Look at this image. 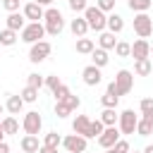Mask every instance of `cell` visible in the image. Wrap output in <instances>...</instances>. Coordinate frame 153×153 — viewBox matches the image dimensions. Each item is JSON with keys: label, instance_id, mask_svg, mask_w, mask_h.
Listing matches in <instances>:
<instances>
[{"label": "cell", "instance_id": "1", "mask_svg": "<svg viewBox=\"0 0 153 153\" xmlns=\"http://www.w3.org/2000/svg\"><path fill=\"white\" fill-rule=\"evenodd\" d=\"M43 26H45V33L50 36H60L62 29H65V17L57 7H48L43 12Z\"/></svg>", "mask_w": 153, "mask_h": 153}, {"label": "cell", "instance_id": "2", "mask_svg": "<svg viewBox=\"0 0 153 153\" xmlns=\"http://www.w3.org/2000/svg\"><path fill=\"white\" fill-rule=\"evenodd\" d=\"M81 17L86 19L88 31H98V33H100V31H105V19H108V14H105V12H100L98 7H86Z\"/></svg>", "mask_w": 153, "mask_h": 153}, {"label": "cell", "instance_id": "3", "mask_svg": "<svg viewBox=\"0 0 153 153\" xmlns=\"http://www.w3.org/2000/svg\"><path fill=\"white\" fill-rule=\"evenodd\" d=\"M19 33H22V41H24V43L33 45V43L43 41V36H45V26H43L41 22H26V26H24Z\"/></svg>", "mask_w": 153, "mask_h": 153}, {"label": "cell", "instance_id": "4", "mask_svg": "<svg viewBox=\"0 0 153 153\" xmlns=\"http://www.w3.org/2000/svg\"><path fill=\"white\" fill-rule=\"evenodd\" d=\"M41 127H43V117L36 112V110H29L22 120V129L24 134H31V136H38L41 134Z\"/></svg>", "mask_w": 153, "mask_h": 153}, {"label": "cell", "instance_id": "5", "mask_svg": "<svg viewBox=\"0 0 153 153\" xmlns=\"http://www.w3.org/2000/svg\"><path fill=\"white\" fill-rule=\"evenodd\" d=\"M136 122H139V115L129 108V110H122L120 112V120H117V129L120 134H134L136 131Z\"/></svg>", "mask_w": 153, "mask_h": 153}, {"label": "cell", "instance_id": "6", "mask_svg": "<svg viewBox=\"0 0 153 153\" xmlns=\"http://www.w3.org/2000/svg\"><path fill=\"white\" fill-rule=\"evenodd\" d=\"M134 33H136L139 38H148V36L153 33V19H151L146 12L134 14Z\"/></svg>", "mask_w": 153, "mask_h": 153}, {"label": "cell", "instance_id": "7", "mask_svg": "<svg viewBox=\"0 0 153 153\" xmlns=\"http://www.w3.org/2000/svg\"><path fill=\"white\" fill-rule=\"evenodd\" d=\"M115 86H117V93L120 96H127L131 88H134V72H129V69H120L117 74H115Z\"/></svg>", "mask_w": 153, "mask_h": 153}, {"label": "cell", "instance_id": "8", "mask_svg": "<svg viewBox=\"0 0 153 153\" xmlns=\"http://www.w3.org/2000/svg\"><path fill=\"white\" fill-rule=\"evenodd\" d=\"M50 50H53V45L43 38V41H38V43H33L31 48H29V60L33 62V65H38V62H43L48 55H50Z\"/></svg>", "mask_w": 153, "mask_h": 153}, {"label": "cell", "instance_id": "9", "mask_svg": "<svg viewBox=\"0 0 153 153\" xmlns=\"http://www.w3.org/2000/svg\"><path fill=\"white\" fill-rule=\"evenodd\" d=\"M86 141H88V139H84V136H79V134H67V136L62 139V148H65L67 153H84V151H86Z\"/></svg>", "mask_w": 153, "mask_h": 153}, {"label": "cell", "instance_id": "10", "mask_svg": "<svg viewBox=\"0 0 153 153\" xmlns=\"http://www.w3.org/2000/svg\"><path fill=\"white\" fill-rule=\"evenodd\" d=\"M120 139H122V134H120V129H117V127H105V129H103V134H100L96 141H98V146H100V148H105V151H108V148H112Z\"/></svg>", "mask_w": 153, "mask_h": 153}, {"label": "cell", "instance_id": "11", "mask_svg": "<svg viewBox=\"0 0 153 153\" xmlns=\"http://www.w3.org/2000/svg\"><path fill=\"white\" fill-rule=\"evenodd\" d=\"M131 57H134V60H146V57H151V43H148L146 38H136V41L131 43Z\"/></svg>", "mask_w": 153, "mask_h": 153}, {"label": "cell", "instance_id": "12", "mask_svg": "<svg viewBox=\"0 0 153 153\" xmlns=\"http://www.w3.org/2000/svg\"><path fill=\"white\" fill-rule=\"evenodd\" d=\"M81 79H84V84H86V86H98V84L103 81V74H100V69H98V67L88 65V67H84V69H81Z\"/></svg>", "mask_w": 153, "mask_h": 153}, {"label": "cell", "instance_id": "13", "mask_svg": "<svg viewBox=\"0 0 153 153\" xmlns=\"http://www.w3.org/2000/svg\"><path fill=\"white\" fill-rule=\"evenodd\" d=\"M43 12H45V10H43L38 2H33V0H31V2H26V5H24V10H22V14H24L29 22H41V19H43Z\"/></svg>", "mask_w": 153, "mask_h": 153}, {"label": "cell", "instance_id": "14", "mask_svg": "<svg viewBox=\"0 0 153 153\" xmlns=\"http://www.w3.org/2000/svg\"><path fill=\"white\" fill-rule=\"evenodd\" d=\"M5 24H7L5 29H12V31H17V33H19V31L26 26V17H24L22 12H12V14H7Z\"/></svg>", "mask_w": 153, "mask_h": 153}, {"label": "cell", "instance_id": "15", "mask_svg": "<svg viewBox=\"0 0 153 153\" xmlns=\"http://www.w3.org/2000/svg\"><path fill=\"white\" fill-rule=\"evenodd\" d=\"M122 29H124V19H122L117 12H110L108 19H105V31H110V33H120Z\"/></svg>", "mask_w": 153, "mask_h": 153}, {"label": "cell", "instance_id": "16", "mask_svg": "<svg viewBox=\"0 0 153 153\" xmlns=\"http://www.w3.org/2000/svg\"><path fill=\"white\" fill-rule=\"evenodd\" d=\"M19 146H22V151H24V153H38V148H41L43 143L38 141V136L24 134V136H22V141H19Z\"/></svg>", "mask_w": 153, "mask_h": 153}, {"label": "cell", "instance_id": "17", "mask_svg": "<svg viewBox=\"0 0 153 153\" xmlns=\"http://www.w3.org/2000/svg\"><path fill=\"white\" fill-rule=\"evenodd\" d=\"M108 62H110L108 50H103V48H93V53H91V65H93V67H98V69H103Z\"/></svg>", "mask_w": 153, "mask_h": 153}, {"label": "cell", "instance_id": "18", "mask_svg": "<svg viewBox=\"0 0 153 153\" xmlns=\"http://www.w3.org/2000/svg\"><path fill=\"white\" fill-rule=\"evenodd\" d=\"M88 124H91V120H88L86 115H76V117H74V122H72V131L86 139V131H88Z\"/></svg>", "mask_w": 153, "mask_h": 153}, {"label": "cell", "instance_id": "19", "mask_svg": "<svg viewBox=\"0 0 153 153\" xmlns=\"http://www.w3.org/2000/svg\"><path fill=\"white\" fill-rule=\"evenodd\" d=\"M5 110H7L10 115H19V112L24 110V100H22V96H7V100H5Z\"/></svg>", "mask_w": 153, "mask_h": 153}, {"label": "cell", "instance_id": "20", "mask_svg": "<svg viewBox=\"0 0 153 153\" xmlns=\"http://www.w3.org/2000/svg\"><path fill=\"white\" fill-rule=\"evenodd\" d=\"M98 120L103 122V127H117L120 115H117V110H115V108H103V112H100V117H98Z\"/></svg>", "mask_w": 153, "mask_h": 153}, {"label": "cell", "instance_id": "21", "mask_svg": "<svg viewBox=\"0 0 153 153\" xmlns=\"http://www.w3.org/2000/svg\"><path fill=\"white\" fill-rule=\"evenodd\" d=\"M151 72H153L151 57H146V60H134V74H136V76H148Z\"/></svg>", "mask_w": 153, "mask_h": 153}, {"label": "cell", "instance_id": "22", "mask_svg": "<svg viewBox=\"0 0 153 153\" xmlns=\"http://www.w3.org/2000/svg\"><path fill=\"white\" fill-rule=\"evenodd\" d=\"M0 122H2V131H5V136L19 134V122H17V117H14V115H7V117H2Z\"/></svg>", "mask_w": 153, "mask_h": 153}, {"label": "cell", "instance_id": "23", "mask_svg": "<svg viewBox=\"0 0 153 153\" xmlns=\"http://www.w3.org/2000/svg\"><path fill=\"white\" fill-rule=\"evenodd\" d=\"M69 29H72V33H74L76 38H84V36H86V31H88V24H86V19H84V17H76V19H72Z\"/></svg>", "mask_w": 153, "mask_h": 153}, {"label": "cell", "instance_id": "24", "mask_svg": "<svg viewBox=\"0 0 153 153\" xmlns=\"http://www.w3.org/2000/svg\"><path fill=\"white\" fill-rule=\"evenodd\" d=\"M115 43H117L115 33H110V31H100V36H98V48H103V50H115Z\"/></svg>", "mask_w": 153, "mask_h": 153}, {"label": "cell", "instance_id": "25", "mask_svg": "<svg viewBox=\"0 0 153 153\" xmlns=\"http://www.w3.org/2000/svg\"><path fill=\"white\" fill-rule=\"evenodd\" d=\"M127 5H129V10L134 14H141V12H148L151 10L153 0H127Z\"/></svg>", "mask_w": 153, "mask_h": 153}, {"label": "cell", "instance_id": "26", "mask_svg": "<svg viewBox=\"0 0 153 153\" xmlns=\"http://www.w3.org/2000/svg\"><path fill=\"white\" fill-rule=\"evenodd\" d=\"M93 48H96V43L91 41V38H76V53L79 55H91L93 53Z\"/></svg>", "mask_w": 153, "mask_h": 153}, {"label": "cell", "instance_id": "27", "mask_svg": "<svg viewBox=\"0 0 153 153\" xmlns=\"http://www.w3.org/2000/svg\"><path fill=\"white\" fill-rule=\"evenodd\" d=\"M17 38H19V33L17 31H12V29H2L0 31V45H14L17 43Z\"/></svg>", "mask_w": 153, "mask_h": 153}, {"label": "cell", "instance_id": "28", "mask_svg": "<svg viewBox=\"0 0 153 153\" xmlns=\"http://www.w3.org/2000/svg\"><path fill=\"white\" fill-rule=\"evenodd\" d=\"M41 143H43V146H50V148H60V146H62V136H60L57 131H48Z\"/></svg>", "mask_w": 153, "mask_h": 153}, {"label": "cell", "instance_id": "29", "mask_svg": "<svg viewBox=\"0 0 153 153\" xmlns=\"http://www.w3.org/2000/svg\"><path fill=\"white\" fill-rule=\"evenodd\" d=\"M103 122L100 120H91V124H88V131H86V139H98L100 134H103Z\"/></svg>", "mask_w": 153, "mask_h": 153}, {"label": "cell", "instance_id": "30", "mask_svg": "<svg viewBox=\"0 0 153 153\" xmlns=\"http://www.w3.org/2000/svg\"><path fill=\"white\" fill-rule=\"evenodd\" d=\"M115 55H117V57H129V55H131V43L117 41V43H115Z\"/></svg>", "mask_w": 153, "mask_h": 153}, {"label": "cell", "instance_id": "31", "mask_svg": "<svg viewBox=\"0 0 153 153\" xmlns=\"http://www.w3.org/2000/svg\"><path fill=\"white\" fill-rule=\"evenodd\" d=\"M26 86H31V88H36V91H41V86H45V76H41V74H29L26 76Z\"/></svg>", "mask_w": 153, "mask_h": 153}, {"label": "cell", "instance_id": "32", "mask_svg": "<svg viewBox=\"0 0 153 153\" xmlns=\"http://www.w3.org/2000/svg\"><path fill=\"white\" fill-rule=\"evenodd\" d=\"M100 103H103V108H115V110H117L120 96H117V93H108V91H105V93L100 96Z\"/></svg>", "mask_w": 153, "mask_h": 153}, {"label": "cell", "instance_id": "33", "mask_svg": "<svg viewBox=\"0 0 153 153\" xmlns=\"http://www.w3.org/2000/svg\"><path fill=\"white\" fill-rule=\"evenodd\" d=\"M19 96H22V100H24V103H36V100H38V91H36V88H31V86H24V91H22Z\"/></svg>", "mask_w": 153, "mask_h": 153}, {"label": "cell", "instance_id": "34", "mask_svg": "<svg viewBox=\"0 0 153 153\" xmlns=\"http://www.w3.org/2000/svg\"><path fill=\"white\" fill-rule=\"evenodd\" d=\"M136 134H139V136H148V134H153V124L139 117V122H136Z\"/></svg>", "mask_w": 153, "mask_h": 153}, {"label": "cell", "instance_id": "35", "mask_svg": "<svg viewBox=\"0 0 153 153\" xmlns=\"http://www.w3.org/2000/svg\"><path fill=\"white\" fill-rule=\"evenodd\" d=\"M129 151H131V148H129V141H127V139H120V141H117L112 148H108L105 153H129Z\"/></svg>", "mask_w": 153, "mask_h": 153}, {"label": "cell", "instance_id": "36", "mask_svg": "<svg viewBox=\"0 0 153 153\" xmlns=\"http://www.w3.org/2000/svg\"><path fill=\"white\" fill-rule=\"evenodd\" d=\"M69 93H72V91H69V86H67V84H60V86L53 91V96H55V103H57V100H65Z\"/></svg>", "mask_w": 153, "mask_h": 153}, {"label": "cell", "instance_id": "37", "mask_svg": "<svg viewBox=\"0 0 153 153\" xmlns=\"http://www.w3.org/2000/svg\"><path fill=\"white\" fill-rule=\"evenodd\" d=\"M62 103H65V105H67V108H69V110L74 112V110H76V108L81 105V98H79V96H74V93H69V96H67V98H65Z\"/></svg>", "mask_w": 153, "mask_h": 153}, {"label": "cell", "instance_id": "38", "mask_svg": "<svg viewBox=\"0 0 153 153\" xmlns=\"http://www.w3.org/2000/svg\"><path fill=\"white\" fill-rule=\"evenodd\" d=\"M67 2H69V10H72V12H76V14H79V12L84 14V10L88 7V5H86V0H67Z\"/></svg>", "mask_w": 153, "mask_h": 153}, {"label": "cell", "instance_id": "39", "mask_svg": "<svg viewBox=\"0 0 153 153\" xmlns=\"http://www.w3.org/2000/svg\"><path fill=\"white\" fill-rule=\"evenodd\" d=\"M96 7H98L100 12H115V0H98Z\"/></svg>", "mask_w": 153, "mask_h": 153}, {"label": "cell", "instance_id": "40", "mask_svg": "<svg viewBox=\"0 0 153 153\" xmlns=\"http://www.w3.org/2000/svg\"><path fill=\"white\" fill-rule=\"evenodd\" d=\"M139 110H141V115H146V112H153V98H141V103H139Z\"/></svg>", "mask_w": 153, "mask_h": 153}, {"label": "cell", "instance_id": "41", "mask_svg": "<svg viewBox=\"0 0 153 153\" xmlns=\"http://www.w3.org/2000/svg\"><path fill=\"white\" fill-rule=\"evenodd\" d=\"M19 5H22V0H2V7L12 14V12H19Z\"/></svg>", "mask_w": 153, "mask_h": 153}, {"label": "cell", "instance_id": "42", "mask_svg": "<svg viewBox=\"0 0 153 153\" xmlns=\"http://www.w3.org/2000/svg\"><path fill=\"white\" fill-rule=\"evenodd\" d=\"M60 84H62V81H60V76H57V74H50V76H45V86H48L50 91H55Z\"/></svg>", "mask_w": 153, "mask_h": 153}, {"label": "cell", "instance_id": "43", "mask_svg": "<svg viewBox=\"0 0 153 153\" xmlns=\"http://www.w3.org/2000/svg\"><path fill=\"white\" fill-rule=\"evenodd\" d=\"M38 153H57V148H50V146H41Z\"/></svg>", "mask_w": 153, "mask_h": 153}, {"label": "cell", "instance_id": "44", "mask_svg": "<svg viewBox=\"0 0 153 153\" xmlns=\"http://www.w3.org/2000/svg\"><path fill=\"white\" fill-rule=\"evenodd\" d=\"M33 2H38L41 7H50V5H53V0H33Z\"/></svg>", "mask_w": 153, "mask_h": 153}, {"label": "cell", "instance_id": "45", "mask_svg": "<svg viewBox=\"0 0 153 153\" xmlns=\"http://www.w3.org/2000/svg\"><path fill=\"white\" fill-rule=\"evenodd\" d=\"M141 120H146V122H151V124H153V112H146V115H141Z\"/></svg>", "mask_w": 153, "mask_h": 153}, {"label": "cell", "instance_id": "46", "mask_svg": "<svg viewBox=\"0 0 153 153\" xmlns=\"http://www.w3.org/2000/svg\"><path fill=\"white\" fill-rule=\"evenodd\" d=\"M0 153H10V146L5 141H0Z\"/></svg>", "mask_w": 153, "mask_h": 153}, {"label": "cell", "instance_id": "47", "mask_svg": "<svg viewBox=\"0 0 153 153\" xmlns=\"http://www.w3.org/2000/svg\"><path fill=\"white\" fill-rule=\"evenodd\" d=\"M141 153H153V143H148V146H146V148H143Z\"/></svg>", "mask_w": 153, "mask_h": 153}, {"label": "cell", "instance_id": "48", "mask_svg": "<svg viewBox=\"0 0 153 153\" xmlns=\"http://www.w3.org/2000/svg\"><path fill=\"white\" fill-rule=\"evenodd\" d=\"M0 141H5V131H2V122H0Z\"/></svg>", "mask_w": 153, "mask_h": 153}, {"label": "cell", "instance_id": "49", "mask_svg": "<svg viewBox=\"0 0 153 153\" xmlns=\"http://www.w3.org/2000/svg\"><path fill=\"white\" fill-rule=\"evenodd\" d=\"M2 112H5V105H2V103H0V115H2Z\"/></svg>", "mask_w": 153, "mask_h": 153}, {"label": "cell", "instance_id": "50", "mask_svg": "<svg viewBox=\"0 0 153 153\" xmlns=\"http://www.w3.org/2000/svg\"><path fill=\"white\" fill-rule=\"evenodd\" d=\"M129 153H141V151H129Z\"/></svg>", "mask_w": 153, "mask_h": 153}, {"label": "cell", "instance_id": "51", "mask_svg": "<svg viewBox=\"0 0 153 153\" xmlns=\"http://www.w3.org/2000/svg\"><path fill=\"white\" fill-rule=\"evenodd\" d=\"M151 53H153V43H151Z\"/></svg>", "mask_w": 153, "mask_h": 153}, {"label": "cell", "instance_id": "52", "mask_svg": "<svg viewBox=\"0 0 153 153\" xmlns=\"http://www.w3.org/2000/svg\"><path fill=\"white\" fill-rule=\"evenodd\" d=\"M151 74H153V72H151Z\"/></svg>", "mask_w": 153, "mask_h": 153}, {"label": "cell", "instance_id": "53", "mask_svg": "<svg viewBox=\"0 0 153 153\" xmlns=\"http://www.w3.org/2000/svg\"><path fill=\"white\" fill-rule=\"evenodd\" d=\"M29 2H31V0H29Z\"/></svg>", "mask_w": 153, "mask_h": 153}]
</instances>
